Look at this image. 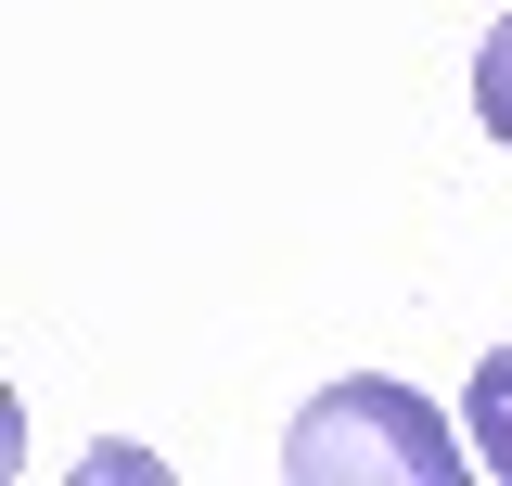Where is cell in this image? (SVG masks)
Masks as SVG:
<instances>
[{
    "instance_id": "1",
    "label": "cell",
    "mask_w": 512,
    "mask_h": 486,
    "mask_svg": "<svg viewBox=\"0 0 512 486\" xmlns=\"http://www.w3.org/2000/svg\"><path fill=\"white\" fill-rule=\"evenodd\" d=\"M282 474L295 486H461V435H448L436 397H410V384H320L295 435H282Z\"/></svg>"
},
{
    "instance_id": "2",
    "label": "cell",
    "mask_w": 512,
    "mask_h": 486,
    "mask_svg": "<svg viewBox=\"0 0 512 486\" xmlns=\"http://www.w3.org/2000/svg\"><path fill=\"white\" fill-rule=\"evenodd\" d=\"M461 435H474V461H487V474L512 486V346L487 371H474V384H461Z\"/></svg>"
},
{
    "instance_id": "3",
    "label": "cell",
    "mask_w": 512,
    "mask_h": 486,
    "mask_svg": "<svg viewBox=\"0 0 512 486\" xmlns=\"http://www.w3.org/2000/svg\"><path fill=\"white\" fill-rule=\"evenodd\" d=\"M474 116H487V141H512V13L474 39Z\"/></svg>"
}]
</instances>
